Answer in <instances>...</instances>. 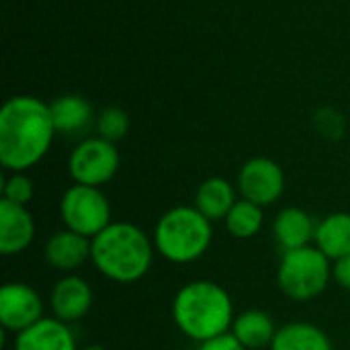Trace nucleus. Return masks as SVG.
<instances>
[{"label":"nucleus","mask_w":350,"mask_h":350,"mask_svg":"<svg viewBox=\"0 0 350 350\" xmlns=\"http://www.w3.org/2000/svg\"><path fill=\"white\" fill-rule=\"evenodd\" d=\"M55 127L49 105L31 94L8 98L0 109V164L8 172H27L49 152Z\"/></svg>","instance_id":"nucleus-1"},{"label":"nucleus","mask_w":350,"mask_h":350,"mask_svg":"<svg viewBox=\"0 0 350 350\" xmlns=\"http://www.w3.org/2000/svg\"><path fill=\"white\" fill-rule=\"evenodd\" d=\"M152 236L131 221L115 219L90 240V262L109 281L131 285L142 281L154 262Z\"/></svg>","instance_id":"nucleus-2"},{"label":"nucleus","mask_w":350,"mask_h":350,"mask_svg":"<svg viewBox=\"0 0 350 350\" xmlns=\"http://www.w3.org/2000/svg\"><path fill=\"white\" fill-rule=\"evenodd\" d=\"M172 322L193 342H205L232 330L236 312L230 291L209 279L185 283L172 297Z\"/></svg>","instance_id":"nucleus-3"},{"label":"nucleus","mask_w":350,"mask_h":350,"mask_svg":"<svg viewBox=\"0 0 350 350\" xmlns=\"http://www.w3.org/2000/svg\"><path fill=\"white\" fill-rule=\"evenodd\" d=\"M156 254L172 265H191L203 258L213 244V224L195 205H176L164 211L152 232Z\"/></svg>","instance_id":"nucleus-4"},{"label":"nucleus","mask_w":350,"mask_h":350,"mask_svg":"<svg viewBox=\"0 0 350 350\" xmlns=\"http://www.w3.org/2000/svg\"><path fill=\"white\" fill-rule=\"evenodd\" d=\"M332 281V260L314 244L281 254L277 285L285 297L297 304L320 297Z\"/></svg>","instance_id":"nucleus-5"},{"label":"nucleus","mask_w":350,"mask_h":350,"mask_svg":"<svg viewBox=\"0 0 350 350\" xmlns=\"http://www.w3.org/2000/svg\"><path fill=\"white\" fill-rule=\"evenodd\" d=\"M57 211L64 228L90 240L98 236L109 224H113L111 203L98 187L74 183L62 193Z\"/></svg>","instance_id":"nucleus-6"},{"label":"nucleus","mask_w":350,"mask_h":350,"mask_svg":"<svg viewBox=\"0 0 350 350\" xmlns=\"http://www.w3.org/2000/svg\"><path fill=\"white\" fill-rule=\"evenodd\" d=\"M121 166V156L117 144H111L103 137L82 139L68 158V172L76 185L103 187L115 178Z\"/></svg>","instance_id":"nucleus-7"},{"label":"nucleus","mask_w":350,"mask_h":350,"mask_svg":"<svg viewBox=\"0 0 350 350\" xmlns=\"http://www.w3.org/2000/svg\"><path fill=\"white\" fill-rule=\"evenodd\" d=\"M285 185V172L279 166V162L265 156H254L246 160L236 176L240 197L265 209L275 205L283 197Z\"/></svg>","instance_id":"nucleus-8"},{"label":"nucleus","mask_w":350,"mask_h":350,"mask_svg":"<svg viewBox=\"0 0 350 350\" xmlns=\"http://www.w3.org/2000/svg\"><path fill=\"white\" fill-rule=\"evenodd\" d=\"M45 318L41 295L23 281L4 283L0 289V326L4 332L21 334Z\"/></svg>","instance_id":"nucleus-9"},{"label":"nucleus","mask_w":350,"mask_h":350,"mask_svg":"<svg viewBox=\"0 0 350 350\" xmlns=\"http://www.w3.org/2000/svg\"><path fill=\"white\" fill-rule=\"evenodd\" d=\"M92 304H94V291L90 283L76 273L59 277L49 291L51 316L70 326L82 320L90 312Z\"/></svg>","instance_id":"nucleus-10"},{"label":"nucleus","mask_w":350,"mask_h":350,"mask_svg":"<svg viewBox=\"0 0 350 350\" xmlns=\"http://www.w3.org/2000/svg\"><path fill=\"white\" fill-rule=\"evenodd\" d=\"M43 260L62 275H72L90 262V238L68 228L53 232L43 244Z\"/></svg>","instance_id":"nucleus-11"},{"label":"nucleus","mask_w":350,"mask_h":350,"mask_svg":"<svg viewBox=\"0 0 350 350\" xmlns=\"http://www.w3.org/2000/svg\"><path fill=\"white\" fill-rule=\"evenodd\" d=\"M35 217L25 205L0 199V254L18 256L35 240Z\"/></svg>","instance_id":"nucleus-12"},{"label":"nucleus","mask_w":350,"mask_h":350,"mask_svg":"<svg viewBox=\"0 0 350 350\" xmlns=\"http://www.w3.org/2000/svg\"><path fill=\"white\" fill-rule=\"evenodd\" d=\"M12 350H78V340L70 324L51 316L16 334Z\"/></svg>","instance_id":"nucleus-13"},{"label":"nucleus","mask_w":350,"mask_h":350,"mask_svg":"<svg viewBox=\"0 0 350 350\" xmlns=\"http://www.w3.org/2000/svg\"><path fill=\"white\" fill-rule=\"evenodd\" d=\"M316 226H318V221H314V217L306 209L289 205V207H283L275 215L273 238L281 246L283 252L306 248V246L314 244Z\"/></svg>","instance_id":"nucleus-14"},{"label":"nucleus","mask_w":350,"mask_h":350,"mask_svg":"<svg viewBox=\"0 0 350 350\" xmlns=\"http://www.w3.org/2000/svg\"><path fill=\"white\" fill-rule=\"evenodd\" d=\"M238 187L232 185L228 178L224 176H211L205 178L197 191H195V201L193 205L211 221H224L228 217V213L232 211V207L238 203Z\"/></svg>","instance_id":"nucleus-15"},{"label":"nucleus","mask_w":350,"mask_h":350,"mask_svg":"<svg viewBox=\"0 0 350 350\" xmlns=\"http://www.w3.org/2000/svg\"><path fill=\"white\" fill-rule=\"evenodd\" d=\"M230 332L246 350H262L271 349V342L277 334V326L269 312L244 310L236 314Z\"/></svg>","instance_id":"nucleus-16"},{"label":"nucleus","mask_w":350,"mask_h":350,"mask_svg":"<svg viewBox=\"0 0 350 350\" xmlns=\"http://www.w3.org/2000/svg\"><path fill=\"white\" fill-rule=\"evenodd\" d=\"M314 246L332 262L350 254V213L334 211L316 226Z\"/></svg>","instance_id":"nucleus-17"},{"label":"nucleus","mask_w":350,"mask_h":350,"mask_svg":"<svg viewBox=\"0 0 350 350\" xmlns=\"http://www.w3.org/2000/svg\"><path fill=\"white\" fill-rule=\"evenodd\" d=\"M53 127L57 133L76 135L90 127L94 119L92 105L80 94H62L49 103Z\"/></svg>","instance_id":"nucleus-18"},{"label":"nucleus","mask_w":350,"mask_h":350,"mask_svg":"<svg viewBox=\"0 0 350 350\" xmlns=\"http://www.w3.org/2000/svg\"><path fill=\"white\" fill-rule=\"evenodd\" d=\"M269 350H332V342L316 324L287 322L277 328Z\"/></svg>","instance_id":"nucleus-19"},{"label":"nucleus","mask_w":350,"mask_h":350,"mask_svg":"<svg viewBox=\"0 0 350 350\" xmlns=\"http://www.w3.org/2000/svg\"><path fill=\"white\" fill-rule=\"evenodd\" d=\"M224 226L232 238L250 240V238L258 236L265 226V207L240 197L238 203L228 213V217L224 219Z\"/></svg>","instance_id":"nucleus-20"},{"label":"nucleus","mask_w":350,"mask_h":350,"mask_svg":"<svg viewBox=\"0 0 350 350\" xmlns=\"http://www.w3.org/2000/svg\"><path fill=\"white\" fill-rule=\"evenodd\" d=\"M129 115L125 113V109L121 107H105L96 121H94V127H96V135L111 142V144H117L121 142L127 133H129Z\"/></svg>","instance_id":"nucleus-21"},{"label":"nucleus","mask_w":350,"mask_h":350,"mask_svg":"<svg viewBox=\"0 0 350 350\" xmlns=\"http://www.w3.org/2000/svg\"><path fill=\"white\" fill-rule=\"evenodd\" d=\"M33 197H35V183L27 176V172H8L4 176V180H2V199L4 201L29 207Z\"/></svg>","instance_id":"nucleus-22"},{"label":"nucleus","mask_w":350,"mask_h":350,"mask_svg":"<svg viewBox=\"0 0 350 350\" xmlns=\"http://www.w3.org/2000/svg\"><path fill=\"white\" fill-rule=\"evenodd\" d=\"M316 127L322 135L330 137V139H338L345 131V123L342 117L338 115V111L334 109H322L316 115Z\"/></svg>","instance_id":"nucleus-23"},{"label":"nucleus","mask_w":350,"mask_h":350,"mask_svg":"<svg viewBox=\"0 0 350 350\" xmlns=\"http://www.w3.org/2000/svg\"><path fill=\"white\" fill-rule=\"evenodd\" d=\"M197 350H246L234 336L232 332L228 334H221L217 338H211V340H205V342H199Z\"/></svg>","instance_id":"nucleus-24"},{"label":"nucleus","mask_w":350,"mask_h":350,"mask_svg":"<svg viewBox=\"0 0 350 350\" xmlns=\"http://www.w3.org/2000/svg\"><path fill=\"white\" fill-rule=\"evenodd\" d=\"M332 281L345 291H350V254L332 262Z\"/></svg>","instance_id":"nucleus-25"},{"label":"nucleus","mask_w":350,"mask_h":350,"mask_svg":"<svg viewBox=\"0 0 350 350\" xmlns=\"http://www.w3.org/2000/svg\"><path fill=\"white\" fill-rule=\"evenodd\" d=\"M86 350H103V349H98V347H92V349H86Z\"/></svg>","instance_id":"nucleus-26"}]
</instances>
